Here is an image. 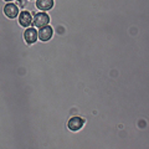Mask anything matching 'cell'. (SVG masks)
Wrapping results in <instances>:
<instances>
[{"instance_id":"5b68a950","label":"cell","mask_w":149,"mask_h":149,"mask_svg":"<svg viewBox=\"0 0 149 149\" xmlns=\"http://www.w3.org/2000/svg\"><path fill=\"white\" fill-rule=\"evenodd\" d=\"M24 37H25V41L27 44H34L37 40V31L34 29V27H29L27 30H25Z\"/></svg>"},{"instance_id":"52a82bcc","label":"cell","mask_w":149,"mask_h":149,"mask_svg":"<svg viewBox=\"0 0 149 149\" xmlns=\"http://www.w3.org/2000/svg\"><path fill=\"white\" fill-rule=\"evenodd\" d=\"M36 6L40 10H50L54 6V0H36Z\"/></svg>"},{"instance_id":"277c9868","label":"cell","mask_w":149,"mask_h":149,"mask_svg":"<svg viewBox=\"0 0 149 149\" xmlns=\"http://www.w3.org/2000/svg\"><path fill=\"white\" fill-rule=\"evenodd\" d=\"M83 123H85V120H83L82 118H80V117H73V118H71V119L68 120V124L67 125H68V128L71 129V130L76 132V130L82 128Z\"/></svg>"},{"instance_id":"3957f363","label":"cell","mask_w":149,"mask_h":149,"mask_svg":"<svg viewBox=\"0 0 149 149\" xmlns=\"http://www.w3.org/2000/svg\"><path fill=\"white\" fill-rule=\"evenodd\" d=\"M19 22H20L21 26L29 27V26L32 24L31 14H30L29 11H21V13H20V16H19Z\"/></svg>"},{"instance_id":"7a4b0ae2","label":"cell","mask_w":149,"mask_h":149,"mask_svg":"<svg viewBox=\"0 0 149 149\" xmlns=\"http://www.w3.org/2000/svg\"><path fill=\"white\" fill-rule=\"evenodd\" d=\"M4 13H5V15H6L8 17L14 19V17L17 16V14H19V8L15 5V4L8 3L6 5H5V8H4Z\"/></svg>"},{"instance_id":"8992f818","label":"cell","mask_w":149,"mask_h":149,"mask_svg":"<svg viewBox=\"0 0 149 149\" xmlns=\"http://www.w3.org/2000/svg\"><path fill=\"white\" fill-rule=\"evenodd\" d=\"M37 36L40 37L41 41H49L51 39V36H52V29H51L50 26H44L41 27L39 34H37Z\"/></svg>"},{"instance_id":"ba28073f","label":"cell","mask_w":149,"mask_h":149,"mask_svg":"<svg viewBox=\"0 0 149 149\" xmlns=\"http://www.w3.org/2000/svg\"><path fill=\"white\" fill-rule=\"evenodd\" d=\"M5 1H9V3H10V1H11V0H5Z\"/></svg>"},{"instance_id":"6da1fadb","label":"cell","mask_w":149,"mask_h":149,"mask_svg":"<svg viewBox=\"0 0 149 149\" xmlns=\"http://www.w3.org/2000/svg\"><path fill=\"white\" fill-rule=\"evenodd\" d=\"M34 25L36 27H44V26H47V24L50 22V16L47 15L46 13H37L36 15L34 16Z\"/></svg>"}]
</instances>
